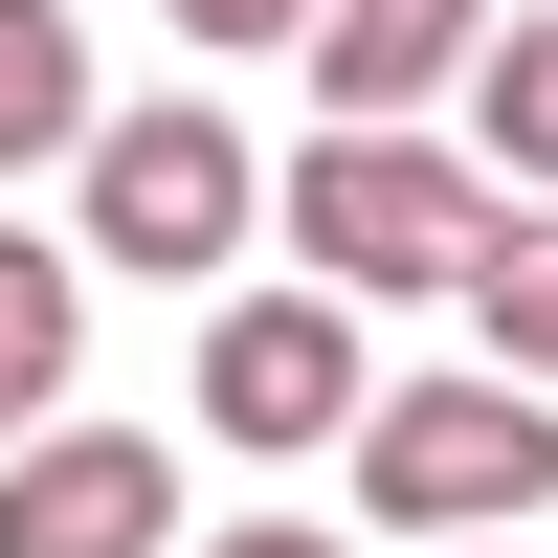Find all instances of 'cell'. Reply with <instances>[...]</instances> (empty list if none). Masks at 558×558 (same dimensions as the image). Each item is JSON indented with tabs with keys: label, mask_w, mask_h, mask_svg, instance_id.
<instances>
[{
	"label": "cell",
	"mask_w": 558,
	"mask_h": 558,
	"mask_svg": "<svg viewBox=\"0 0 558 558\" xmlns=\"http://www.w3.org/2000/svg\"><path fill=\"white\" fill-rule=\"evenodd\" d=\"M470 336H492V380H558V223H514V246H492Z\"/></svg>",
	"instance_id": "30bf717a"
},
{
	"label": "cell",
	"mask_w": 558,
	"mask_h": 558,
	"mask_svg": "<svg viewBox=\"0 0 558 558\" xmlns=\"http://www.w3.org/2000/svg\"><path fill=\"white\" fill-rule=\"evenodd\" d=\"M291 246L336 268V313L357 291H492L514 202H492L447 134H313V157H291Z\"/></svg>",
	"instance_id": "7a4b0ae2"
},
{
	"label": "cell",
	"mask_w": 558,
	"mask_h": 558,
	"mask_svg": "<svg viewBox=\"0 0 558 558\" xmlns=\"http://www.w3.org/2000/svg\"><path fill=\"white\" fill-rule=\"evenodd\" d=\"M202 558H336V536H313V514H246V536H202Z\"/></svg>",
	"instance_id": "7c38bea8"
},
{
	"label": "cell",
	"mask_w": 558,
	"mask_h": 558,
	"mask_svg": "<svg viewBox=\"0 0 558 558\" xmlns=\"http://www.w3.org/2000/svg\"><path fill=\"white\" fill-rule=\"evenodd\" d=\"M202 425L268 447V470H291V447H357V425H380L357 313H336V291H223V313H202Z\"/></svg>",
	"instance_id": "277c9868"
},
{
	"label": "cell",
	"mask_w": 558,
	"mask_h": 558,
	"mask_svg": "<svg viewBox=\"0 0 558 558\" xmlns=\"http://www.w3.org/2000/svg\"><path fill=\"white\" fill-rule=\"evenodd\" d=\"M447 68H492V0H336V23H313V89H336V134H402Z\"/></svg>",
	"instance_id": "8992f818"
},
{
	"label": "cell",
	"mask_w": 558,
	"mask_h": 558,
	"mask_svg": "<svg viewBox=\"0 0 558 558\" xmlns=\"http://www.w3.org/2000/svg\"><path fill=\"white\" fill-rule=\"evenodd\" d=\"M291 23H336V0H179V45H291Z\"/></svg>",
	"instance_id": "8fae6325"
},
{
	"label": "cell",
	"mask_w": 558,
	"mask_h": 558,
	"mask_svg": "<svg viewBox=\"0 0 558 558\" xmlns=\"http://www.w3.org/2000/svg\"><path fill=\"white\" fill-rule=\"evenodd\" d=\"M246 134L223 112H179V89H134L112 134H89V268H134V291H202L223 246H246Z\"/></svg>",
	"instance_id": "3957f363"
},
{
	"label": "cell",
	"mask_w": 558,
	"mask_h": 558,
	"mask_svg": "<svg viewBox=\"0 0 558 558\" xmlns=\"http://www.w3.org/2000/svg\"><path fill=\"white\" fill-rule=\"evenodd\" d=\"M89 134H112L89 112V23L68 0H0V157H89Z\"/></svg>",
	"instance_id": "52a82bcc"
},
{
	"label": "cell",
	"mask_w": 558,
	"mask_h": 558,
	"mask_svg": "<svg viewBox=\"0 0 558 558\" xmlns=\"http://www.w3.org/2000/svg\"><path fill=\"white\" fill-rule=\"evenodd\" d=\"M357 514L425 536V558H514V514H558V402L536 380H380Z\"/></svg>",
	"instance_id": "6da1fadb"
},
{
	"label": "cell",
	"mask_w": 558,
	"mask_h": 558,
	"mask_svg": "<svg viewBox=\"0 0 558 558\" xmlns=\"http://www.w3.org/2000/svg\"><path fill=\"white\" fill-rule=\"evenodd\" d=\"M470 157L536 179V223H558V0H536V23H492V68H470Z\"/></svg>",
	"instance_id": "9c48e42d"
},
{
	"label": "cell",
	"mask_w": 558,
	"mask_h": 558,
	"mask_svg": "<svg viewBox=\"0 0 558 558\" xmlns=\"http://www.w3.org/2000/svg\"><path fill=\"white\" fill-rule=\"evenodd\" d=\"M0 558H202L179 536V447L157 425H45L0 470Z\"/></svg>",
	"instance_id": "5b68a950"
},
{
	"label": "cell",
	"mask_w": 558,
	"mask_h": 558,
	"mask_svg": "<svg viewBox=\"0 0 558 558\" xmlns=\"http://www.w3.org/2000/svg\"><path fill=\"white\" fill-rule=\"evenodd\" d=\"M68 336H89L68 246H23V223H0V447H45V402H68Z\"/></svg>",
	"instance_id": "ba28073f"
}]
</instances>
